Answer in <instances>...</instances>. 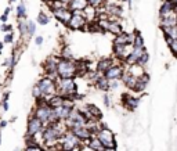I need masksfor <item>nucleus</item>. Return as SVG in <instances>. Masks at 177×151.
Listing matches in <instances>:
<instances>
[{
	"instance_id": "11",
	"label": "nucleus",
	"mask_w": 177,
	"mask_h": 151,
	"mask_svg": "<svg viewBox=\"0 0 177 151\" xmlns=\"http://www.w3.org/2000/svg\"><path fill=\"white\" fill-rule=\"evenodd\" d=\"M53 14H54V17L58 20V21H61L62 24L68 25V22L71 21V18H72L73 15V11L69 7H60V9H55L53 10Z\"/></svg>"
},
{
	"instance_id": "34",
	"label": "nucleus",
	"mask_w": 177,
	"mask_h": 151,
	"mask_svg": "<svg viewBox=\"0 0 177 151\" xmlns=\"http://www.w3.org/2000/svg\"><path fill=\"white\" fill-rule=\"evenodd\" d=\"M87 2H89V6H91V7H94V9H96V7L101 6L104 0H87Z\"/></svg>"
},
{
	"instance_id": "46",
	"label": "nucleus",
	"mask_w": 177,
	"mask_h": 151,
	"mask_svg": "<svg viewBox=\"0 0 177 151\" xmlns=\"http://www.w3.org/2000/svg\"><path fill=\"white\" fill-rule=\"evenodd\" d=\"M60 2H62V3H64V4H66V3H68V4H69V3H71V0H60Z\"/></svg>"
},
{
	"instance_id": "24",
	"label": "nucleus",
	"mask_w": 177,
	"mask_h": 151,
	"mask_svg": "<svg viewBox=\"0 0 177 151\" xmlns=\"http://www.w3.org/2000/svg\"><path fill=\"white\" fill-rule=\"evenodd\" d=\"M107 14L109 17H112V18H119L120 15H122V9L119 6H116V4H108V7H107Z\"/></svg>"
},
{
	"instance_id": "7",
	"label": "nucleus",
	"mask_w": 177,
	"mask_h": 151,
	"mask_svg": "<svg viewBox=\"0 0 177 151\" xmlns=\"http://www.w3.org/2000/svg\"><path fill=\"white\" fill-rule=\"evenodd\" d=\"M43 128H44V124L40 119H37L36 117H30L29 121H28V126H27V132H28L27 135L35 137L42 132Z\"/></svg>"
},
{
	"instance_id": "15",
	"label": "nucleus",
	"mask_w": 177,
	"mask_h": 151,
	"mask_svg": "<svg viewBox=\"0 0 177 151\" xmlns=\"http://www.w3.org/2000/svg\"><path fill=\"white\" fill-rule=\"evenodd\" d=\"M177 11V6L173 4L170 0H163L161 7H159V18L162 17H166L169 14H173V13Z\"/></svg>"
},
{
	"instance_id": "8",
	"label": "nucleus",
	"mask_w": 177,
	"mask_h": 151,
	"mask_svg": "<svg viewBox=\"0 0 177 151\" xmlns=\"http://www.w3.org/2000/svg\"><path fill=\"white\" fill-rule=\"evenodd\" d=\"M125 67L120 65V64H115L109 68L107 72L104 74V76L108 81H122V76L125 75Z\"/></svg>"
},
{
	"instance_id": "39",
	"label": "nucleus",
	"mask_w": 177,
	"mask_h": 151,
	"mask_svg": "<svg viewBox=\"0 0 177 151\" xmlns=\"http://www.w3.org/2000/svg\"><path fill=\"white\" fill-rule=\"evenodd\" d=\"M2 31H3V32L10 33V31H12V27H11V25H3V27H2Z\"/></svg>"
},
{
	"instance_id": "41",
	"label": "nucleus",
	"mask_w": 177,
	"mask_h": 151,
	"mask_svg": "<svg viewBox=\"0 0 177 151\" xmlns=\"http://www.w3.org/2000/svg\"><path fill=\"white\" fill-rule=\"evenodd\" d=\"M104 103H105V106H107V107L111 106V104H109V97L108 96H104Z\"/></svg>"
},
{
	"instance_id": "48",
	"label": "nucleus",
	"mask_w": 177,
	"mask_h": 151,
	"mask_svg": "<svg viewBox=\"0 0 177 151\" xmlns=\"http://www.w3.org/2000/svg\"><path fill=\"white\" fill-rule=\"evenodd\" d=\"M170 2H172L173 4H176V6H177V0H170Z\"/></svg>"
},
{
	"instance_id": "43",
	"label": "nucleus",
	"mask_w": 177,
	"mask_h": 151,
	"mask_svg": "<svg viewBox=\"0 0 177 151\" xmlns=\"http://www.w3.org/2000/svg\"><path fill=\"white\" fill-rule=\"evenodd\" d=\"M3 108H4V111L9 110V104H7V101H3Z\"/></svg>"
},
{
	"instance_id": "47",
	"label": "nucleus",
	"mask_w": 177,
	"mask_h": 151,
	"mask_svg": "<svg viewBox=\"0 0 177 151\" xmlns=\"http://www.w3.org/2000/svg\"><path fill=\"white\" fill-rule=\"evenodd\" d=\"M9 13H10V9H9V7H7V9L4 10V14H7V15H9Z\"/></svg>"
},
{
	"instance_id": "38",
	"label": "nucleus",
	"mask_w": 177,
	"mask_h": 151,
	"mask_svg": "<svg viewBox=\"0 0 177 151\" xmlns=\"http://www.w3.org/2000/svg\"><path fill=\"white\" fill-rule=\"evenodd\" d=\"M12 39H14V36H12V32L6 33V36H4V43H11Z\"/></svg>"
},
{
	"instance_id": "31",
	"label": "nucleus",
	"mask_w": 177,
	"mask_h": 151,
	"mask_svg": "<svg viewBox=\"0 0 177 151\" xmlns=\"http://www.w3.org/2000/svg\"><path fill=\"white\" fill-rule=\"evenodd\" d=\"M19 32H21L22 36H25L28 33V24L24 21H19Z\"/></svg>"
},
{
	"instance_id": "1",
	"label": "nucleus",
	"mask_w": 177,
	"mask_h": 151,
	"mask_svg": "<svg viewBox=\"0 0 177 151\" xmlns=\"http://www.w3.org/2000/svg\"><path fill=\"white\" fill-rule=\"evenodd\" d=\"M57 75H58V79L76 78V76H78V64L72 60L61 58V60L58 61Z\"/></svg>"
},
{
	"instance_id": "20",
	"label": "nucleus",
	"mask_w": 177,
	"mask_h": 151,
	"mask_svg": "<svg viewBox=\"0 0 177 151\" xmlns=\"http://www.w3.org/2000/svg\"><path fill=\"white\" fill-rule=\"evenodd\" d=\"M96 86H97V89H100V90L105 92V93H107L108 90H111V88H109V81L104 76V74H98V72H97Z\"/></svg>"
},
{
	"instance_id": "35",
	"label": "nucleus",
	"mask_w": 177,
	"mask_h": 151,
	"mask_svg": "<svg viewBox=\"0 0 177 151\" xmlns=\"http://www.w3.org/2000/svg\"><path fill=\"white\" fill-rule=\"evenodd\" d=\"M61 58H65V60H72V54H71V52H69L68 49H64L62 50V57Z\"/></svg>"
},
{
	"instance_id": "52",
	"label": "nucleus",
	"mask_w": 177,
	"mask_h": 151,
	"mask_svg": "<svg viewBox=\"0 0 177 151\" xmlns=\"http://www.w3.org/2000/svg\"><path fill=\"white\" fill-rule=\"evenodd\" d=\"M10 2H15V0H10Z\"/></svg>"
},
{
	"instance_id": "16",
	"label": "nucleus",
	"mask_w": 177,
	"mask_h": 151,
	"mask_svg": "<svg viewBox=\"0 0 177 151\" xmlns=\"http://www.w3.org/2000/svg\"><path fill=\"white\" fill-rule=\"evenodd\" d=\"M150 81H151V78H150V74L148 72H145V74H143V75L138 78V81H137V85H136V88H134V93H137V94H140V93H144L145 92V89H147V86L150 85Z\"/></svg>"
},
{
	"instance_id": "37",
	"label": "nucleus",
	"mask_w": 177,
	"mask_h": 151,
	"mask_svg": "<svg viewBox=\"0 0 177 151\" xmlns=\"http://www.w3.org/2000/svg\"><path fill=\"white\" fill-rule=\"evenodd\" d=\"M122 81H109V88H111V90H115V89L119 88V83Z\"/></svg>"
},
{
	"instance_id": "5",
	"label": "nucleus",
	"mask_w": 177,
	"mask_h": 151,
	"mask_svg": "<svg viewBox=\"0 0 177 151\" xmlns=\"http://www.w3.org/2000/svg\"><path fill=\"white\" fill-rule=\"evenodd\" d=\"M79 142H80V140L69 130L68 133L64 135L62 139H61V150L62 151H73L79 146Z\"/></svg>"
},
{
	"instance_id": "36",
	"label": "nucleus",
	"mask_w": 177,
	"mask_h": 151,
	"mask_svg": "<svg viewBox=\"0 0 177 151\" xmlns=\"http://www.w3.org/2000/svg\"><path fill=\"white\" fill-rule=\"evenodd\" d=\"M25 151H44L43 150L42 147H40V146H28L27 148H25Z\"/></svg>"
},
{
	"instance_id": "2",
	"label": "nucleus",
	"mask_w": 177,
	"mask_h": 151,
	"mask_svg": "<svg viewBox=\"0 0 177 151\" xmlns=\"http://www.w3.org/2000/svg\"><path fill=\"white\" fill-rule=\"evenodd\" d=\"M96 136L104 144L105 148H116V140H115L114 132L109 130L105 125H101V129L98 130V133H97Z\"/></svg>"
},
{
	"instance_id": "51",
	"label": "nucleus",
	"mask_w": 177,
	"mask_h": 151,
	"mask_svg": "<svg viewBox=\"0 0 177 151\" xmlns=\"http://www.w3.org/2000/svg\"><path fill=\"white\" fill-rule=\"evenodd\" d=\"M120 2H126V0H120ZM127 2H129V3H130V0H127Z\"/></svg>"
},
{
	"instance_id": "28",
	"label": "nucleus",
	"mask_w": 177,
	"mask_h": 151,
	"mask_svg": "<svg viewBox=\"0 0 177 151\" xmlns=\"http://www.w3.org/2000/svg\"><path fill=\"white\" fill-rule=\"evenodd\" d=\"M150 63V54H148V52H145L144 54H143V57L140 58V61H138L137 65H141V67H147V64Z\"/></svg>"
},
{
	"instance_id": "49",
	"label": "nucleus",
	"mask_w": 177,
	"mask_h": 151,
	"mask_svg": "<svg viewBox=\"0 0 177 151\" xmlns=\"http://www.w3.org/2000/svg\"><path fill=\"white\" fill-rule=\"evenodd\" d=\"M2 49H3V43L0 42V50H2Z\"/></svg>"
},
{
	"instance_id": "45",
	"label": "nucleus",
	"mask_w": 177,
	"mask_h": 151,
	"mask_svg": "<svg viewBox=\"0 0 177 151\" xmlns=\"http://www.w3.org/2000/svg\"><path fill=\"white\" fill-rule=\"evenodd\" d=\"M102 151H116V148H104Z\"/></svg>"
},
{
	"instance_id": "4",
	"label": "nucleus",
	"mask_w": 177,
	"mask_h": 151,
	"mask_svg": "<svg viewBox=\"0 0 177 151\" xmlns=\"http://www.w3.org/2000/svg\"><path fill=\"white\" fill-rule=\"evenodd\" d=\"M58 92L61 93V96L68 97L69 94L78 92V86L75 83V79L73 78H68V79H60L57 83Z\"/></svg>"
},
{
	"instance_id": "32",
	"label": "nucleus",
	"mask_w": 177,
	"mask_h": 151,
	"mask_svg": "<svg viewBox=\"0 0 177 151\" xmlns=\"http://www.w3.org/2000/svg\"><path fill=\"white\" fill-rule=\"evenodd\" d=\"M17 15H18V18L25 17V4L24 3H21L18 6V9H17Z\"/></svg>"
},
{
	"instance_id": "50",
	"label": "nucleus",
	"mask_w": 177,
	"mask_h": 151,
	"mask_svg": "<svg viewBox=\"0 0 177 151\" xmlns=\"http://www.w3.org/2000/svg\"><path fill=\"white\" fill-rule=\"evenodd\" d=\"M0 144H2V133H0Z\"/></svg>"
},
{
	"instance_id": "21",
	"label": "nucleus",
	"mask_w": 177,
	"mask_h": 151,
	"mask_svg": "<svg viewBox=\"0 0 177 151\" xmlns=\"http://www.w3.org/2000/svg\"><path fill=\"white\" fill-rule=\"evenodd\" d=\"M87 7H89V2L87 0H71V3H69V9L72 10L73 13L84 11Z\"/></svg>"
},
{
	"instance_id": "19",
	"label": "nucleus",
	"mask_w": 177,
	"mask_h": 151,
	"mask_svg": "<svg viewBox=\"0 0 177 151\" xmlns=\"http://www.w3.org/2000/svg\"><path fill=\"white\" fill-rule=\"evenodd\" d=\"M112 65H115L114 60H112V58H109V57H105V58H101V60L97 63V68H96V70H97V72H98V74H105Z\"/></svg>"
},
{
	"instance_id": "25",
	"label": "nucleus",
	"mask_w": 177,
	"mask_h": 151,
	"mask_svg": "<svg viewBox=\"0 0 177 151\" xmlns=\"http://www.w3.org/2000/svg\"><path fill=\"white\" fill-rule=\"evenodd\" d=\"M64 101H65V97L64 96H53L51 99H48V106L53 107V108H57V107H62Z\"/></svg>"
},
{
	"instance_id": "42",
	"label": "nucleus",
	"mask_w": 177,
	"mask_h": 151,
	"mask_svg": "<svg viewBox=\"0 0 177 151\" xmlns=\"http://www.w3.org/2000/svg\"><path fill=\"white\" fill-rule=\"evenodd\" d=\"M0 21L3 22V24H6L7 22V14H3L2 17H0Z\"/></svg>"
},
{
	"instance_id": "12",
	"label": "nucleus",
	"mask_w": 177,
	"mask_h": 151,
	"mask_svg": "<svg viewBox=\"0 0 177 151\" xmlns=\"http://www.w3.org/2000/svg\"><path fill=\"white\" fill-rule=\"evenodd\" d=\"M71 132L75 135L76 137H78L80 142H89V140L93 137L94 133L91 132L90 129L87 126H79V128H72V129H69Z\"/></svg>"
},
{
	"instance_id": "14",
	"label": "nucleus",
	"mask_w": 177,
	"mask_h": 151,
	"mask_svg": "<svg viewBox=\"0 0 177 151\" xmlns=\"http://www.w3.org/2000/svg\"><path fill=\"white\" fill-rule=\"evenodd\" d=\"M58 61L60 60H57L55 57H50V58H47L46 60V63H44V72L48 75V78H54V76H57L58 78V75H57V67H58Z\"/></svg>"
},
{
	"instance_id": "17",
	"label": "nucleus",
	"mask_w": 177,
	"mask_h": 151,
	"mask_svg": "<svg viewBox=\"0 0 177 151\" xmlns=\"http://www.w3.org/2000/svg\"><path fill=\"white\" fill-rule=\"evenodd\" d=\"M137 81L138 78L136 75H133L132 72H129V71H125V75L122 76V83L125 85V88H127L129 90H134L136 85H137Z\"/></svg>"
},
{
	"instance_id": "18",
	"label": "nucleus",
	"mask_w": 177,
	"mask_h": 151,
	"mask_svg": "<svg viewBox=\"0 0 177 151\" xmlns=\"http://www.w3.org/2000/svg\"><path fill=\"white\" fill-rule=\"evenodd\" d=\"M176 25H177V11L173 13V14L166 15V17H162V18H161V22H159L161 29H162V28L176 27Z\"/></svg>"
},
{
	"instance_id": "9",
	"label": "nucleus",
	"mask_w": 177,
	"mask_h": 151,
	"mask_svg": "<svg viewBox=\"0 0 177 151\" xmlns=\"http://www.w3.org/2000/svg\"><path fill=\"white\" fill-rule=\"evenodd\" d=\"M87 24V20L80 13H73L71 21L68 22V27L73 31H84V27Z\"/></svg>"
},
{
	"instance_id": "29",
	"label": "nucleus",
	"mask_w": 177,
	"mask_h": 151,
	"mask_svg": "<svg viewBox=\"0 0 177 151\" xmlns=\"http://www.w3.org/2000/svg\"><path fill=\"white\" fill-rule=\"evenodd\" d=\"M37 22H39L40 25H46L48 24V17L44 14V13H39V17H37Z\"/></svg>"
},
{
	"instance_id": "22",
	"label": "nucleus",
	"mask_w": 177,
	"mask_h": 151,
	"mask_svg": "<svg viewBox=\"0 0 177 151\" xmlns=\"http://www.w3.org/2000/svg\"><path fill=\"white\" fill-rule=\"evenodd\" d=\"M86 115L89 119H101L102 114L98 110V107H96L94 104H87L86 107Z\"/></svg>"
},
{
	"instance_id": "13",
	"label": "nucleus",
	"mask_w": 177,
	"mask_h": 151,
	"mask_svg": "<svg viewBox=\"0 0 177 151\" xmlns=\"http://www.w3.org/2000/svg\"><path fill=\"white\" fill-rule=\"evenodd\" d=\"M50 114H51V107L48 106V104H46V106L36 107V111H35V115H33V117H36L37 119H40L44 125H48Z\"/></svg>"
},
{
	"instance_id": "40",
	"label": "nucleus",
	"mask_w": 177,
	"mask_h": 151,
	"mask_svg": "<svg viewBox=\"0 0 177 151\" xmlns=\"http://www.w3.org/2000/svg\"><path fill=\"white\" fill-rule=\"evenodd\" d=\"M35 43H36L37 46H40V45L43 43V38H42V36H37L36 39H35Z\"/></svg>"
},
{
	"instance_id": "44",
	"label": "nucleus",
	"mask_w": 177,
	"mask_h": 151,
	"mask_svg": "<svg viewBox=\"0 0 177 151\" xmlns=\"http://www.w3.org/2000/svg\"><path fill=\"white\" fill-rule=\"evenodd\" d=\"M7 126V121H2V124H0V128H6Z\"/></svg>"
},
{
	"instance_id": "10",
	"label": "nucleus",
	"mask_w": 177,
	"mask_h": 151,
	"mask_svg": "<svg viewBox=\"0 0 177 151\" xmlns=\"http://www.w3.org/2000/svg\"><path fill=\"white\" fill-rule=\"evenodd\" d=\"M147 52V49L143 47V49H138V47H132V50H130L129 56H127V58L125 60V64H126L127 67L130 65H137L138 61H140V58L143 57V54Z\"/></svg>"
},
{
	"instance_id": "23",
	"label": "nucleus",
	"mask_w": 177,
	"mask_h": 151,
	"mask_svg": "<svg viewBox=\"0 0 177 151\" xmlns=\"http://www.w3.org/2000/svg\"><path fill=\"white\" fill-rule=\"evenodd\" d=\"M87 146H89V148H90L91 151H102L104 150V144H102L101 142H100V139L97 136H93L89 142H87Z\"/></svg>"
},
{
	"instance_id": "33",
	"label": "nucleus",
	"mask_w": 177,
	"mask_h": 151,
	"mask_svg": "<svg viewBox=\"0 0 177 151\" xmlns=\"http://www.w3.org/2000/svg\"><path fill=\"white\" fill-rule=\"evenodd\" d=\"M35 31H36V25L33 24L32 21H29V22H28V35L32 36L33 33H35Z\"/></svg>"
},
{
	"instance_id": "6",
	"label": "nucleus",
	"mask_w": 177,
	"mask_h": 151,
	"mask_svg": "<svg viewBox=\"0 0 177 151\" xmlns=\"http://www.w3.org/2000/svg\"><path fill=\"white\" fill-rule=\"evenodd\" d=\"M120 99H122L120 100L122 106L130 112L134 111V110H137L138 104H140V97L133 96V94H129V93H123Z\"/></svg>"
},
{
	"instance_id": "30",
	"label": "nucleus",
	"mask_w": 177,
	"mask_h": 151,
	"mask_svg": "<svg viewBox=\"0 0 177 151\" xmlns=\"http://www.w3.org/2000/svg\"><path fill=\"white\" fill-rule=\"evenodd\" d=\"M32 96H33V99H42L43 97V94H42V90H40V88L39 86H35V88H33V90H32Z\"/></svg>"
},
{
	"instance_id": "3",
	"label": "nucleus",
	"mask_w": 177,
	"mask_h": 151,
	"mask_svg": "<svg viewBox=\"0 0 177 151\" xmlns=\"http://www.w3.org/2000/svg\"><path fill=\"white\" fill-rule=\"evenodd\" d=\"M37 86H39L40 90H42L43 97L44 96H54L55 92L58 90L57 82H54V79L48 78V76H44V78L40 79V81L37 82Z\"/></svg>"
},
{
	"instance_id": "27",
	"label": "nucleus",
	"mask_w": 177,
	"mask_h": 151,
	"mask_svg": "<svg viewBox=\"0 0 177 151\" xmlns=\"http://www.w3.org/2000/svg\"><path fill=\"white\" fill-rule=\"evenodd\" d=\"M133 47H138V49L145 47L144 39H143V36H141V33L138 31H136V39H134V43H133Z\"/></svg>"
},
{
	"instance_id": "53",
	"label": "nucleus",
	"mask_w": 177,
	"mask_h": 151,
	"mask_svg": "<svg viewBox=\"0 0 177 151\" xmlns=\"http://www.w3.org/2000/svg\"><path fill=\"white\" fill-rule=\"evenodd\" d=\"M0 54H2V50H0Z\"/></svg>"
},
{
	"instance_id": "26",
	"label": "nucleus",
	"mask_w": 177,
	"mask_h": 151,
	"mask_svg": "<svg viewBox=\"0 0 177 151\" xmlns=\"http://www.w3.org/2000/svg\"><path fill=\"white\" fill-rule=\"evenodd\" d=\"M163 39H165L172 56H173L174 58H177V39H172V38H163Z\"/></svg>"
}]
</instances>
